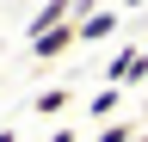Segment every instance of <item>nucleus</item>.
Masks as SVG:
<instances>
[{
  "label": "nucleus",
  "instance_id": "nucleus-1",
  "mask_svg": "<svg viewBox=\"0 0 148 142\" xmlns=\"http://www.w3.org/2000/svg\"><path fill=\"white\" fill-rule=\"evenodd\" d=\"M56 25H74V0H43V6L31 12L25 37H43V31H56Z\"/></svg>",
  "mask_w": 148,
  "mask_h": 142
},
{
  "label": "nucleus",
  "instance_id": "nucleus-2",
  "mask_svg": "<svg viewBox=\"0 0 148 142\" xmlns=\"http://www.w3.org/2000/svg\"><path fill=\"white\" fill-rule=\"evenodd\" d=\"M74 43H80V31H74V25H56V31H43V37H31V62H56Z\"/></svg>",
  "mask_w": 148,
  "mask_h": 142
},
{
  "label": "nucleus",
  "instance_id": "nucleus-3",
  "mask_svg": "<svg viewBox=\"0 0 148 142\" xmlns=\"http://www.w3.org/2000/svg\"><path fill=\"white\" fill-rule=\"evenodd\" d=\"M142 74H148V56H142L136 43H123L117 56H111V68H105V80H111V86H123V80H142Z\"/></svg>",
  "mask_w": 148,
  "mask_h": 142
},
{
  "label": "nucleus",
  "instance_id": "nucleus-4",
  "mask_svg": "<svg viewBox=\"0 0 148 142\" xmlns=\"http://www.w3.org/2000/svg\"><path fill=\"white\" fill-rule=\"evenodd\" d=\"M117 19H123V6H99L92 19H80L74 31H80V43H105L111 31H117Z\"/></svg>",
  "mask_w": 148,
  "mask_h": 142
},
{
  "label": "nucleus",
  "instance_id": "nucleus-5",
  "mask_svg": "<svg viewBox=\"0 0 148 142\" xmlns=\"http://www.w3.org/2000/svg\"><path fill=\"white\" fill-rule=\"evenodd\" d=\"M117 105H123V93H117V86H105V93H92V99H86V111L99 117V123H117Z\"/></svg>",
  "mask_w": 148,
  "mask_h": 142
},
{
  "label": "nucleus",
  "instance_id": "nucleus-6",
  "mask_svg": "<svg viewBox=\"0 0 148 142\" xmlns=\"http://www.w3.org/2000/svg\"><path fill=\"white\" fill-rule=\"evenodd\" d=\"M31 111H37V117H62V111H68V93H62V86H49V93L31 99Z\"/></svg>",
  "mask_w": 148,
  "mask_h": 142
},
{
  "label": "nucleus",
  "instance_id": "nucleus-7",
  "mask_svg": "<svg viewBox=\"0 0 148 142\" xmlns=\"http://www.w3.org/2000/svg\"><path fill=\"white\" fill-rule=\"evenodd\" d=\"M92 142H142V130H136V123H99V136H92Z\"/></svg>",
  "mask_w": 148,
  "mask_h": 142
},
{
  "label": "nucleus",
  "instance_id": "nucleus-8",
  "mask_svg": "<svg viewBox=\"0 0 148 142\" xmlns=\"http://www.w3.org/2000/svg\"><path fill=\"white\" fill-rule=\"evenodd\" d=\"M117 6H123V12H136V6H148V0H117Z\"/></svg>",
  "mask_w": 148,
  "mask_h": 142
},
{
  "label": "nucleus",
  "instance_id": "nucleus-9",
  "mask_svg": "<svg viewBox=\"0 0 148 142\" xmlns=\"http://www.w3.org/2000/svg\"><path fill=\"white\" fill-rule=\"evenodd\" d=\"M142 142H148V130H142Z\"/></svg>",
  "mask_w": 148,
  "mask_h": 142
}]
</instances>
